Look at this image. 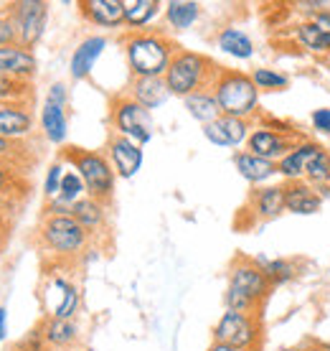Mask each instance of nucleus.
<instances>
[{
    "instance_id": "f257e3e1",
    "label": "nucleus",
    "mask_w": 330,
    "mask_h": 351,
    "mask_svg": "<svg viewBox=\"0 0 330 351\" xmlns=\"http://www.w3.org/2000/svg\"><path fill=\"white\" fill-rule=\"evenodd\" d=\"M122 49H125L132 80L165 77L178 51V46L160 31H130L122 36Z\"/></svg>"
},
{
    "instance_id": "f03ea898",
    "label": "nucleus",
    "mask_w": 330,
    "mask_h": 351,
    "mask_svg": "<svg viewBox=\"0 0 330 351\" xmlns=\"http://www.w3.org/2000/svg\"><path fill=\"white\" fill-rule=\"evenodd\" d=\"M270 280L262 272L259 263L252 257H236L229 270V288H226V308L236 313L259 316L257 311L270 295Z\"/></svg>"
},
{
    "instance_id": "7ed1b4c3",
    "label": "nucleus",
    "mask_w": 330,
    "mask_h": 351,
    "mask_svg": "<svg viewBox=\"0 0 330 351\" xmlns=\"http://www.w3.org/2000/svg\"><path fill=\"white\" fill-rule=\"evenodd\" d=\"M211 92L216 95L221 114L236 117V120H252L259 110V89L252 82V74L239 69H218L216 80L211 84Z\"/></svg>"
},
{
    "instance_id": "20e7f679",
    "label": "nucleus",
    "mask_w": 330,
    "mask_h": 351,
    "mask_svg": "<svg viewBox=\"0 0 330 351\" xmlns=\"http://www.w3.org/2000/svg\"><path fill=\"white\" fill-rule=\"evenodd\" d=\"M218 69L221 66H216L206 53L178 49L170 66H168V71H165V84L170 89V95L186 99L193 92L211 89Z\"/></svg>"
},
{
    "instance_id": "39448f33",
    "label": "nucleus",
    "mask_w": 330,
    "mask_h": 351,
    "mask_svg": "<svg viewBox=\"0 0 330 351\" xmlns=\"http://www.w3.org/2000/svg\"><path fill=\"white\" fill-rule=\"evenodd\" d=\"M38 239L46 252H51L53 257L71 260L84 252L92 237L71 214H46L38 227Z\"/></svg>"
},
{
    "instance_id": "423d86ee",
    "label": "nucleus",
    "mask_w": 330,
    "mask_h": 351,
    "mask_svg": "<svg viewBox=\"0 0 330 351\" xmlns=\"http://www.w3.org/2000/svg\"><path fill=\"white\" fill-rule=\"evenodd\" d=\"M64 160L69 163L87 186V196L99 199V202H110L114 191V173L112 163L105 153L99 150H84V148H69L64 150Z\"/></svg>"
},
{
    "instance_id": "0eeeda50",
    "label": "nucleus",
    "mask_w": 330,
    "mask_h": 351,
    "mask_svg": "<svg viewBox=\"0 0 330 351\" xmlns=\"http://www.w3.org/2000/svg\"><path fill=\"white\" fill-rule=\"evenodd\" d=\"M110 123L114 128V135H122L127 141L138 143L140 148L148 145L153 141V132H155V123H153L150 110H145L140 102H135L130 95L112 97Z\"/></svg>"
},
{
    "instance_id": "6e6552de",
    "label": "nucleus",
    "mask_w": 330,
    "mask_h": 351,
    "mask_svg": "<svg viewBox=\"0 0 330 351\" xmlns=\"http://www.w3.org/2000/svg\"><path fill=\"white\" fill-rule=\"evenodd\" d=\"M214 341L229 343L236 349L257 351L262 341V324L259 316H249V313H236L226 308L221 318L214 326Z\"/></svg>"
},
{
    "instance_id": "1a4fd4ad",
    "label": "nucleus",
    "mask_w": 330,
    "mask_h": 351,
    "mask_svg": "<svg viewBox=\"0 0 330 351\" xmlns=\"http://www.w3.org/2000/svg\"><path fill=\"white\" fill-rule=\"evenodd\" d=\"M8 13L13 18V26H16L18 44L34 49L46 31L49 3H44V0H18V3L8 5Z\"/></svg>"
},
{
    "instance_id": "9d476101",
    "label": "nucleus",
    "mask_w": 330,
    "mask_h": 351,
    "mask_svg": "<svg viewBox=\"0 0 330 351\" xmlns=\"http://www.w3.org/2000/svg\"><path fill=\"white\" fill-rule=\"evenodd\" d=\"M44 300L46 318H64V321H74L81 306V293L71 280L61 278V275H51L44 285L41 293Z\"/></svg>"
},
{
    "instance_id": "9b49d317",
    "label": "nucleus",
    "mask_w": 330,
    "mask_h": 351,
    "mask_svg": "<svg viewBox=\"0 0 330 351\" xmlns=\"http://www.w3.org/2000/svg\"><path fill=\"white\" fill-rule=\"evenodd\" d=\"M303 135H285V132L270 130L264 125H254L252 132H249V141H246V150L259 156V158L275 160L285 158L287 150L292 148Z\"/></svg>"
},
{
    "instance_id": "f8f14e48",
    "label": "nucleus",
    "mask_w": 330,
    "mask_h": 351,
    "mask_svg": "<svg viewBox=\"0 0 330 351\" xmlns=\"http://www.w3.org/2000/svg\"><path fill=\"white\" fill-rule=\"evenodd\" d=\"M322 148H325V145L310 141V138H300L292 148L287 150L285 158L277 160V171H279L282 184H290V181H305L307 168H310L313 158L320 153Z\"/></svg>"
},
{
    "instance_id": "ddd939ff",
    "label": "nucleus",
    "mask_w": 330,
    "mask_h": 351,
    "mask_svg": "<svg viewBox=\"0 0 330 351\" xmlns=\"http://www.w3.org/2000/svg\"><path fill=\"white\" fill-rule=\"evenodd\" d=\"M107 158H110L114 173L120 178H132L142 168V148L138 143L112 132L110 141H107Z\"/></svg>"
},
{
    "instance_id": "4468645a",
    "label": "nucleus",
    "mask_w": 330,
    "mask_h": 351,
    "mask_svg": "<svg viewBox=\"0 0 330 351\" xmlns=\"http://www.w3.org/2000/svg\"><path fill=\"white\" fill-rule=\"evenodd\" d=\"M34 132V114L26 102H3L0 105V138L10 143L26 141Z\"/></svg>"
},
{
    "instance_id": "2eb2a0df",
    "label": "nucleus",
    "mask_w": 330,
    "mask_h": 351,
    "mask_svg": "<svg viewBox=\"0 0 330 351\" xmlns=\"http://www.w3.org/2000/svg\"><path fill=\"white\" fill-rule=\"evenodd\" d=\"M249 132H252L249 120H236L226 114H221L216 123L203 125V138L218 148H239L242 143L249 141Z\"/></svg>"
},
{
    "instance_id": "dca6fc26",
    "label": "nucleus",
    "mask_w": 330,
    "mask_h": 351,
    "mask_svg": "<svg viewBox=\"0 0 330 351\" xmlns=\"http://www.w3.org/2000/svg\"><path fill=\"white\" fill-rule=\"evenodd\" d=\"M38 69V62L31 49L21 44H8L0 46V74L3 77H10L16 82H26L36 74Z\"/></svg>"
},
{
    "instance_id": "f3484780",
    "label": "nucleus",
    "mask_w": 330,
    "mask_h": 351,
    "mask_svg": "<svg viewBox=\"0 0 330 351\" xmlns=\"http://www.w3.org/2000/svg\"><path fill=\"white\" fill-rule=\"evenodd\" d=\"M249 209L254 219L270 221L285 214V184H267L257 186L249 196Z\"/></svg>"
},
{
    "instance_id": "a211bd4d",
    "label": "nucleus",
    "mask_w": 330,
    "mask_h": 351,
    "mask_svg": "<svg viewBox=\"0 0 330 351\" xmlns=\"http://www.w3.org/2000/svg\"><path fill=\"white\" fill-rule=\"evenodd\" d=\"M322 206L320 191L307 181H290L285 184V209L295 217H313Z\"/></svg>"
},
{
    "instance_id": "6ab92c4d",
    "label": "nucleus",
    "mask_w": 330,
    "mask_h": 351,
    "mask_svg": "<svg viewBox=\"0 0 330 351\" xmlns=\"http://www.w3.org/2000/svg\"><path fill=\"white\" fill-rule=\"evenodd\" d=\"M38 328H41V336H44L46 349L77 351L79 339H81L77 321H64V318H44Z\"/></svg>"
},
{
    "instance_id": "aec40b11",
    "label": "nucleus",
    "mask_w": 330,
    "mask_h": 351,
    "mask_svg": "<svg viewBox=\"0 0 330 351\" xmlns=\"http://www.w3.org/2000/svg\"><path fill=\"white\" fill-rule=\"evenodd\" d=\"M234 166L239 171L244 181H249L252 186H267L272 178H277V163L267 158H259L249 150H236L234 153Z\"/></svg>"
},
{
    "instance_id": "412c9836",
    "label": "nucleus",
    "mask_w": 330,
    "mask_h": 351,
    "mask_svg": "<svg viewBox=\"0 0 330 351\" xmlns=\"http://www.w3.org/2000/svg\"><path fill=\"white\" fill-rule=\"evenodd\" d=\"M81 18L99 28H120L125 26V10L122 0H81L79 3Z\"/></svg>"
},
{
    "instance_id": "4be33fe9",
    "label": "nucleus",
    "mask_w": 330,
    "mask_h": 351,
    "mask_svg": "<svg viewBox=\"0 0 330 351\" xmlns=\"http://www.w3.org/2000/svg\"><path fill=\"white\" fill-rule=\"evenodd\" d=\"M107 49V38L105 36H87L84 41H79V46L71 53V64L69 71L74 80H87L94 64L99 62V56L105 53Z\"/></svg>"
},
{
    "instance_id": "5701e85b",
    "label": "nucleus",
    "mask_w": 330,
    "mask_h": 351,
    "mask_svg": "<svg viewBox=\"0 0 330 351\" xmlns=\"http://www.w3.org/2000/svg\"><path fill=\"white\" fill-rule=\"evenodd\" d=\"M127 95L140 102V105L145 107V110H157V107H163L168 99H170V89L165 84V77H148V80H132L130 82V92Z\"/></svg>"
},
{
    "instance_id": "b1692460",
    "label": "nucleus",
    "mask_w": 330,
    "mask_h": 351,
    "mask_svg": "<svg viewBox=\"0 0 330 351\" xmlns=\"http://www.w3.org/2000/svg\"><path fill=\"white\" fill-rule=\"evenodd\" d=\"M71 217L89 232V237H94L97 232H102L107 224V202L84 196L71 206Z\"/></svg>"
},
{
    "instance_id": "393cba45",
    "label": "nucleus",
    "mask_w": 330,
    "mask_h": 351,
    "mask_svg": "<svg viewBox=\"0 0 330 351\" xmlns=\"http://www.w3.org/2000/svg\"><path fill=\"white\" fill-rule=\"evenodd\" d=\"M216 46L224 53L234 56V59H242V62L252 59L254 51H257V49H254L252 36L244 34L242 28H234V26H226V28H221V31H218Z\"/></svg>"
},
{
    "instance_id": "a878e982",
    "label": "nucleus",
    "mask_w": 330,
    "mask_h": 351,
    "mask_svg": "<svg viewBox=\"0 0 330 351\" xmlns=\"http://www.w3.org/2000/svg\"><path fill=\"white\" fill-rule=\"evenodd\" d=\"M183 105H186V110H188V114H191L193 120L201 125H211L221 117V107H218L216 95L211 89L193 92V95H188L183 99Z\"/></svg>"
},
{
    "instance_id": "bb28decb",
    "label": "nucleus",
    "mask_w": 330,
    "mask_h": 351,
    "mask_svg": "<svg viewBox=\"0 0 330 351\" xmlns=\"http://www.w3.org/2000/svg\"><path fill=\"white\" fill-rule=\"evenodd\" d=\"M160 3L157 0H122V10H125V26L130 31H145L160 13Z\"/></svg>"
},
{
    "instance_id": "cd10ccee",
    "label": "nucleus",
    "mask_w": 330,
    "mask_h": 351,
    "mask_svg": "<svg viewBox=\"0 0 330 351\" xmlns=\"http://www.w3.org/2000/svg\"><path fill=\"white\" fill-rule=\"evenodd\" d=\"M41 130L49 143H64L66 132H69V117H66V107L53 105V102H44L41 110Z\"/></svg>"
},
{
    "instance_id": "c85d7f7f",
    "label": "nucleus",
    "mask_w": 330,
    "mask_h": 351,
    "mask_svg": "<svg viewBox=\"0 0 330 351\" xmlns=\"http://www.w3.org/2000/svg\"><path fill=\"white\" fill-rule=\"evenodd\" d=\"M165 21L175 31H188L201 18V5L193 0H170L165 3Z\"/></svg>"
},
{
    "instance_id": "c756f323",
    "label": "nucleus",
    "mask_w": 330,
    "mask_h": 351,
    "mask_svg": "<svg viewBox=\"0 0 330 351\" xmlns=\"http://www.w3.org/2000/svg\"><path fill=\"white\" fill-rule=\"evenodd\" d=\"M295 41L303 46L307 53H313V56H330L325 36H322V31L315 26L310 18H305V21H300L295 26Z\"/></svg>"
},
{
    "instance_id": "7c9ffc66",
    "label": "nucleus",
    "mask_w": 330,
    "mask_h": 351,
    "mask_svg": "<svg viewBox=\"0 0 330 351\" xmlns=\"http://www.w3.org/2000/svg\"><path fill=\"white\" fill-rule=\"evenodd\" d=\"M257 263H259L262 272L267 275L272 288L275 285H285V282L297 278V265L292 260H282V257H277V260H264V257H257Z\"/></svg>"
},
{
    "instance_id": "2f4dec72",
    "label": "nucleus",
    "mask_w": 330,
    "mask_h": 351,
    "mask_svg": "<svg viewBox=\"0 0 330 351\" xmlns=\"http://www.w3.org/2000/svg\"><path fill=\"white\" fill-rule=\"evenodd\" d=\"M305 181L310 186H315L320 196L330 189V150L322 148L318 156L313 158L310 168H307V176H305Z\"/></svg>"
},
{
    "instance_id": "473e14b6",
    "label": "nucleus",
    "mask_w": 330,
    "mask_h": 351,
    "mask_svg": "<svg viewBox=\"0 0 330 351\" xmlns=\"http://www.w3.org/2000/svg\"><path fill=\"white\" fill-rule=\"evenodd\" d=\"M252 82L257 84L259 92H282V89L290 87L287 74H282L277 69H270V66H257L252 71Z\"/></svg>"
},
{
    "instance_id": "72a5a7b5",
    "label": "nucleus",
    "mask_w": 330,
    "mask_h": 351,
    "mask_svg": "<svg viewBox=\"0 0 330 351\" xmlns=\"http://www.w3.org/2000/svg\"><path fill=\"white\" fill-rule=\"evenodd\" d=\"M66 171H69V166H66V160L64 158L53 160L51 166H49V173H46V181H44V193L49 202L59 199V191H61V184H64Z\"/></svg>"
},
{
    "instance_id": "f704fd0d",
    "label": "nucleus",
    "mask_w": 330,
    "mask_h": 351,
    "mask_svg": "<svg viewBox=\"0 0 330 351\" xmlns=\"http://www.w3.org/2000/svg\"><path fill=\"white\" fill-rule=\"evenodd\" d=\"M28 84L26 82H16L10 77L0 74V105L3 102H28Z\"/></svg>"
},
{
    "instance_id": "c9c22d12",
    "label": "nucleus",
    "mask_w": 330,
    "mask_h": 351,
    "mask_svg": "<svg viewBox=\"0 0 330 351\" xmlns=\"http://www.w3.org/2000/svg\"><path fill=\"white\" fill-rule=\"evenodd\" d=\"M13 191H16V171L5 160H0V209L10 202Z\"/></svg>"
},
{
    "instance_id": "e433bc0d",
    "label": "nucleus",
    "mask_w": 330,
    "mask_h": 351,
    "mask_svg": "<svg viewBox=\"0 0 330 351\" xmlns=\"http://www.w3.org/2000/svg\"><path fill=\"white\" fill-rule=\"evenodd\" d=\"M8 44H18V34L8 8H3L0 10V46H8Z\"/></svg>"
},
{
    "instance_id": "4c0bfd02",
    "label": "nucleus",
    "mask_w": 330,
    "mask_h": 351,
    "mask_svg": "<svg viewBox=\"0 0 330 351\" xmlns=\"http://www.w3.org/2000/svg\"><path fill=\"white\" fill-rule=\"evenodd\" d=\"M46 102H53V105H61V107L69 105V89H66V84H64V82L51 84V87H49V95H46Z\"/></svg>"
},
{
    "instance_id": "58836bf2",
    "label": "nucleus",
    "mask_w": 330,
    "mask_h": 351,
    "mask_svg": "<svg viewBox=\"0 0 330 351\" xmlns=\"http://www.w3.org/2000/svg\"><path fill=\"white\" fill-rule=\"evenodd\" d=\"M310 123H313V128L318 132L330 135V107H320V110H315V112L310 114Z\"/></svg>"
},
{
    "instance_id": "ea45409f",
    "label": "nucleus",
    "mask_w": 330,
    "mask_h": 351,
    "mask_svg": "<svg viewBox=\"0 0 330 351\" xmlns=\"http://www.w3.org/2000/svg\"><path fill=\"white\" fill-rule=\"evenodd\" d=\"M310 21H313L315 26H318V28L322 31V36H325V41H328V49H330V8L318 10V13H315V16L310 18Z\"/></svg>"
},
{
    "instance_id": "a19ab883",
    "label": "nucleus",
    "mask_w": 330,
    "mask_h": 351,
    "mask_svg": "<svg viewBox=\"0 0 330 351\" xmlns=\"http://www.w3.org/2000/svg\"><path fill=\"white\" fill-rule=\"evenodd\" d=\"M18 156V143L0 138V160H13Z\"/></svg>"
},
{
    "instance_id": "79ce46f5",
    "label": "nucleus",
    "mask_w": 330,
    "mask_h": 351,
    "mask_svg": "<svg viewBox=\"0 0 330 351\" xmlns=\"http://www.w3.org/2000/svg\"><path fill=\"white\" fill-rule=\"evenodd\" d=\"M209 351H246V349H236V346H229V343H218L214 341L209 346Z\"/></svg>"
},
{
    "instance_id": "37998d69",
    "label": "nucleus",
    "mask_w": 330,
    "mask_h": 351,
    "mask_svg": "<svg viewBox=\"0 0 330 351\" xmlns=\"http://www.w3.org/2000/svg\"><path fill=\"white\" fill-rule=\"evenodd\" d=\"M5 318H8V311H5V308H0V341L5 339Z\"/></svg>"
},
{
    "instance_id": "c03bdc74",
    "label": "nucleus",
    "mask_w": 330,
    "mask_h": 351,
    "mask_svg": "<svg viewBox=\"0 0 330 351\" xmlns=\"http://www.w3.org/2000/svg\"><path fill=\"white\" fill-rule=\"evenodd\" d=\"M8 234V221H5V217H3V209H0V242H3V237Z\"/></svg>"
},
{
    "instance_id": "a18cd8bd",
    "label": "nucleus",
    "mask_w": 330,
    "mask_h": 351,
    "mask_svg": "<svg viewBox=\"0 0 330 351\" xmlns=\"http://www.w3.org/2000/svg\"><path fill=\"white\" fill-rule=\"evenodd\" d=\"M77 351H97V349H92V346H84V349H77Z\"/></svg>"
}]
</instances>
